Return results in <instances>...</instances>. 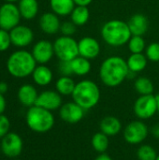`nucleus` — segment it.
Wrapping results in <instances>:
<instances>
[{
	"label": "nucleus",
	"instance_id": "11",
	"mask_svg": "<svg viewBox=\"0 0 159 160\" xmlns=\"http://www.w3.org/2000/svg\"><path fill=\"white\" fill-rule=\"evenodd\" d=\"M11 43L17 48H25L34 40L33 30L26 25L19 24L9 31Z\"/></svg>",
	"mask_w": 159,
	"mask_h": 160
},
{
	"label": "nucleus",
	"instance_id": "29",
	"mask_svg": "<svg viewBox=\"0 0 159 160\" xmlns=\"http://www.w3.org/2000/svg\"><path fill=\"white\" fill-rule=\"evenodd\" d=\"M127 46L131 53H142L146 49V42L142 36H132Z\"/></svg>",
	"mask_w": 159,
	"mask_h": 160
},
{
	"label": "nucleus",
	"instance_id": "6",
	"mask_svg": "<svg viewBox=\"0 0 159 160\" xmlns=\"http://www.w3.org/2000/svg\"><path fill=\"white\" fill-rule=\"evenodd\" d=\"M54 55L59 61H71L79 56L78 41L72 37L61 36L53 42Z\"/></svg>",
	"mask_w": 159,
	"mask_h": 160
},
{
	"label": "nucleus",
	"instance_id": "4",
	"mask_svg": "<svg viewBox=\"0 0 159 160\" xmlns=\"http://www.w3.org/2000/svg\"><path fill=\"white\" fill-rule=\"evenodd\" d=\"M99 86L91 80H82L76 83L71 95L72 100L85 111L96 107L100 100Z\"/></svg>",
	"mask_w": 159,
	"mask_h": 160
},
{
	"label": "nucleus",
	"instance_id": "35",
	"mask_svg": "<svg viewBox=\"0 0 159 160\" xmlns=\"http://www.w3.org/2000/svg\"><path fill=\"white\" fill-rule=\"evenodd\" d=\"M9 128L10 122L8 118L4 114H0V139H2L7 133H9Z\"/></svg>",
	"mask_w": 159,
	"mask_h": 160
},
{
	"label": "nucleus",
	"instance_id": "39",
	"mask_svg": "<svg viewBox=\"0 0 159 160\" xmlns=\"http://www.w3.org/2000/svg\"><path fill=\"white\" fill-rule=\"evenodd\" d=\"M8 90V85L6 82H0V94L4 95L7 92Z\"/></svg>",
	"mask_w": 159,
	"mask_h": 160
},
{
	"label": "nucleus",
	"instance_id": "43",
	"mask_svg": "<svg viewBox=\"0 0 159 160\" xmlns=\"http://www.w3.org/2000/svg\"><path fill=\"white\" fill-rule=\"evenodd\" d=\"M157 160H159V154L158 156H157Z\"/></svg>",
	"mask_w": 159,
	"mask_h": 160
},
{
	"label": "nucleus",
	"instance_id": "8",
	"mask_svg": "<svg viewBox=\"0 0 159 160\" xmlns=\"http://www.w3.org/2000/svg\"><path fill=\"white\" fill-rule=\"evenodd\" d=\"M149 133L148 127L142 120H135L130 122L124 129L123 136L125 141L129 144L142 143Z\"/></svg>",
	"mask_w": 159,
	"mask_h": 160
},
{
	"label": "nucleus",
	"instance_id": "17",
	"mask_svg": "<svg viewBox=\"0 0 159 160\" xmlns=\"http://www.w3.org/2000/svg\"><path fill=\"white\" fill-rule=\"evenodd\" d=\"M18 99L19 101L25 107H32L34 105H36L37 97H38V93L37 88L29 83H25L22 84L19 90H18V94H17Z\"/></svg>",
	"mask_w": 159,
	"mask_h": 160
},
{
	"label": "nucleus",
	"instance_id": "23",
	"mask_svg": "<svg viewBox=\"0 0 159 160\" xmlns=\"http://www.w3.org/2000/svg\"><path fill=\"white\" fill-rule=\"evenodd\" d=\"M148 59L143 53H131L127 59V64L129 71L139 73L144 70L147 67Z\"/></svg>",
	"mask_w": 159,
	"mask_h": 160
},
{
	"label": "nucleus",
	"instance_id": "19",
	"mask_svg": "<svg viewBox=\"0 0 159 160\" xmlns=\"http://www.w3.org/2000/svg\"><path fill=\"white\" fill-rule=\"evenodd\" d=\"M100 131L106 134L108 137L116 136L122 130V123L121 121L112 115L105 116L99 124Z\"/></svg>",
	"mask_w": 159,
	"mask_h": 160
},
{
	"label": "nucleus",
	"instance_id": "2",
	"mask_svg": "<svg viewBox=\"0 0 159 160\" xmlns=\"http://www.w3.org/2000/svg\"><path fill=\"white\" fill-rule=\"evenodd\" d=\"M102 39L112 47H122L128 43L132 37L131 31L127 22L122 20H110L101 27Z\"/></svg>",
	"mask_w": 159,
	"mask_h": 160
},
{
	"label": "nucleus",
	"instance_id": "38",
	"mask_svg": "<svg viewBox=\"0 0 159 160\" xmlns=\"http://www.w3.org/2000/svg\"><path fill=\"white\" fill-rule=\"evenodd\" d=\"M151 133L156 139H159V123L156 124L152 128H151Z\"/></svg>",
	"mask_w": 159,
	"mask_h": 160
},
{
	"label": "nucleus",
	"instance_id": "10",
	"mask_svg": "<svg viewBox=\"0 0 159 160\" xmlns=\"http://www.w3.org/2000/svg\"><path fill=\"white\" fill-rule=\"evenodd\" d=\"M1 152L7 158H14L21 155L23 142L20 135L14 132L7 133L1 139Z\"/></svg>",
	"mask_w": 159,
	"mask_h": 160
},
{
	"label": "nucleus",
	"instance_id": "25",
	"mask_svg": "<svg viewBox=\"0 0 159 160\" xmlns=\"http://www.w3.org/2000/svg\"><path fill=\"white\" fill-rule=\"evenodd\" d=\"M90 19V10L85 6H76L70 13V21L77 26H82Z\"/></svg>",
	"mask_w": 159,
	"mask_h": 160
},
{
	"label": "nucleus",
	"instance_id": "33",
	"mask_svg": "<svg viewBox=\"0 0 159 160\" xmlns=\"http://www.w3.org/2000/svg\"><path fill=\"white\" fill-rule=\"evenodd\" d=\"M77 31V25H75L71 21H66L61 23L60 32L62 33V36L67 37H72Z\"/></svg>",
	"mask_w": 159,
	"mask_h": 160
},
{
	"label": "nucleus",
	"instance_id": "21",
	"mask_svg": "<svg viewBox=\"0 0 159 160\" xmlns=\"http://www.w3.org/2000/svg\"><path fill=\"white\" fill-rule=\"evenodd\" d=\"M50 7L53 13L59 17L70 15L76 4L73 0H50Z\"/></svg>",
	"mask_w": 159,
	"mask_h": 160
},
{
	"label": "nucleus",
	"instance_id": "37",
	"mask_svg": "<svg viewBox=\"0 0 159 160\" xmlns=\"http://www.w3.org/2000/svg\"><path fill=\"white\" fill-rule=\"evenodd\" d=\"M76 4V6H85V7H88L92 2L93 0H73Z\"/></svg>",
	"mask_w": 159,
	"mask_h": 160
},
{
	"label": "nucleus",
	"instance_id": "18",
	"mask_svg": "<svg viewBox=\"0 0 159 160\" xmlns=\"http://www.w3.org/2000/svg\"><path fill=\"white\" fill-rule=\"evenodd\" d=\"M127 24L132 36H143L149 28L148 19L142 13H137L131 16L127 22Z\"/></svg>",
	"mask_w": 159,
	"mask_h": 160
},
{
	"label": "nucleus",
	"instance_id": "16",
	"mask_svg": "<svg viewBox=\"0 0 159 160\" xmlns=\"http://www.w3.org/2000/svg\"><path fill=\"white\" fill-rule=\"evenodd\" d=\"M41 31L47 35H54L60 31L61 22L59 16L52 11L43 13L38 21Z\"/></svg>",
	"mask_w": 159,
	"mask_h": 160
},
{
	"label": "nucleus",
	"instance_id": "44",
	"mask_svg": "<svg viewBox=\"0 0 159 160\" xmlns=\"http://www.w3.org/2000/svg\"><path fill=\"white\" fill-rule=\"evenodd\" d=\"M0 151H1V142H0Z\"/></svg>",
	"mask_w": 159,
	"mask_h": 160
},
{
	"label": "nucleus",
	"instance_id": "27",
	"mask_svg": "<svg viewBox=\"0 0 159 160\" xmlns=\"http://www.w3.org/2000/svg\"><path fill=\"white\" fill-rule=\"evenodd\" d=\"M91 144L96 152L99 154L106 153L110 144L109 137L106 134L102 133L101 131L97 132L91 139Z\"/></svg>",
	"mask_w": 159,
	"mask_h": 160
},
{
	"label": "nucleus",
	"instance_id": "30",
	"mask_svg": "<svg viewBox=\"0 0 159 160\" xmlns=\"http://www.w3.org/2000/svg\"><path fill=\"white\" fill-rule=\"evenodd\" d=\"M157 156L155 148L149 144H142L137 150V158L139 160H157Z\"/></svg>",
	"mask_w": 159,
	"mask_h": 160
},
{
	"label": "nucleus",
	"instance_id": "5",
	"mask_svg": "<svg viewBox=\"0 0 159 160\" xmlns=\"http://www.w3.org/2000/svg\"><path fill=\"white\" fill-rule=\"evenodd\" d=\"M26 124L28 128L37 133H47L54 126V116L51 111L34 105L26 112Z\"/></svg>",
	"mask_w": 159,
	"mask_h": 160
},
{
	"label": "nucleus",
	"instance_id": "28",
	"mask_svg": "<svg viewBox=\"0 0 159 160\" xmlns=\"http://www.w3.org/2000/svg\"><path fill=\"white\" fill-rule=\"evenodd\" d=\"M134 88L140 94V96L152 95L155 89L153 82L147 77L137 78L134 82Z\"/></svg>",
	"mask_w": 159,
	"mask_h": 160
},
{
	"label": "nucleus",
	"instance_id": "14",
	"mask_svg": "<svg viewBox=\"0 0 159 160\" xmlns=\"http://www.w3.org/2000/svg\"><path fill=\"white\" fill-rule=\"evenodd\" d=\"M36 105L51 112L59 110L63 105L62 96L57 91H53V90L43 91L40 94H38Z\"/></svg>",
	"mask_w": 159,
	"mask_h": 160
},
{
	"label": "nucleus",
	"instance_id": "41",
	"mask_svg": "<svg viewBox=\"0 0 159 160\" xmlns=\"http://www.w3.org/2000/svg\"><path fill=\"white\" fill-rule=\"evenodd\" d=\"M156 99H157V112L159 113V93L156 95Z\"/></svg>",
	"mask_w": 159,
	"mask_h": 160
},
{
	"label": "nucleus",
	"instance_id": "40",
	"mask_svg": "<svg viewBox=\"0 0 159 160\" xmlns=\"http://www.w3.org/2000/svg\"><path fill=\"white\" fill-rule=\"evenodd\" d=\"M95 160H113L109 155H107V154H105V153H103V154H99Z\"/></svg>",
	"mask_w": 159,
	"mask_h": 160
},
{
	"label": "nucleus",
	"instance_id": "12",
	"mask_svg": "<svg viewBox=\"0 0 159 160\" xmlns=\"http://www.w3.org/2000/svg\"><path fill=\"white\" fill-rule=\"evenodd\" d=\"M84 109L72 100L71 102H67L61 106L59 109V115L64 122L73 125L82 120L84 117Z\"/></svg>",
	"mask_w": 159,
	"mask_h": 160
},
{
	"label": "nucleus",
	"instance_id": "1",
	"mask_svg": "<svg viewBox=\"0 0 159 160\" xmlns=\"http://www.w3.org/2000/svg\"><path fill=\"white\" fill-rule=\"evenodd\" d=\"M129 74L127 60L118 55L106 58L100 65L98 75L101 82L111 88L122 84Z\"/></svg>",
	"mask_w": 159,
	"mask_h": 160
},
{
	"label": "nucleus",
	"instance_id": "7",
	"mask_svg": "<svg viewBox=\"0 0 159 160\" xmlns=\"http://www.w3.org/2000/svg\"><path fill=\"white\" fill-rule=\"evenodd\" d=\"M133 111L135 115L140 120H148L152 118L157 112V104L156 96L146 95L140 96L133 106Z\"/></svg>",
	"mask_w": 159,
	"mask_h": 160
},
{
	"label": "nucleus",
	"instance_id": "42",
	"mask_svg": "<svg viewBox=\"0 0 159 160\" xmlns=\"http://www.w3.org/2000/svg\"><path fill=\"white\" fill-rule=\"evenodd\" d=\"M6 2H10V3H15L17 1H20V0H5Z\"/></svg>",
	"mask_w": 159,
	"mask_h": 160
},
{
	"label": "nucleus",
	"instance_id": "34",
	"mask_svg": "<svg viewBox=\"0 0 159 160\" xmlns=\"http://www.w3.org/2000/svg\"><path fill=\"white\" fill-rule=\"evenodd\" d=\"M58 71L61 74V76H72V67H71V61H60L58 65Z\"/></svg>",
	"mask_w": 159,
	"mask_h": 160
},
{
	"label": "nucleus",
	"instance_id": "9",
	"mask_svg": "<svg viewBox=\"0 0 159 160\" xmlns=\"http://www.w3.org/2000/svg\"><path fill=\"white\" fill-rule=\"evenodd\" d=\"M22 16L18 6L6 2L0 7V28L10 31L20 24Z\"/></svg>",
	"mask_w": 159,
	"mask_h": 160
},
{
	"label": "nucleus",
	"instance_id": "26",
	"mask_svg": "<svg viewBox=\"0 0 159 160\" xmlns=\"http://www.w3.org/2000/svg\"><path fill=\"white\" fill-rule=\"evenodd\" d=\"M76 82L70 76H60L55 82V89L61 96H71Z\"/></svg>",
	"mask_w": 159,
	"mask_h": 160
},
{
	"label": "nucleus",
	"instance_id": "36",
	"mask_svg": "<svg viewBox=\"0 0 159 160\" xmlns=\"http://www.w3.org/2000/svg\"><path fill=\"white\" fill-rule=\"evenodd\" d=\"M6 106H7V102L4 98V95L0 94V114H3V112H5Z\"/></svg>",
	"mask_w": 159,
	"mask_h": 160
},
{
	"label": "nucleus",
	"instance_id": "3",
	"mask_svg": "<svg viewBox=\"0 0 159 160\" xmlns=\"http://www.w3.org/2000/svg\"><path fill=\"white\" fill-rule=\"evenodd\" d=\"M37 64L32 52L26 50H18L8 56L7 69L12 77L23 79L32 75Z\"/></svg>",
	"mask_w": 159,
	"mask_h": 160
},
{
	"label": "nucleus",
	"instance_id": "31",
	"mask_svg": "<svg viewBox=\"0 0 159 160\" xmlns=\"http://www.w3.org/2000/svg\"><path fill=\"white\" fill-rule=\"evenodd\" d=\"M145 55L148 61L153 63L159 62V42H152L145 49Z\"/></svg>",
	"mask_w": 159,
	"mask_h": 160
},
{
	"label": "nucleus",
	"instance_id": "22",
	"mask_svg": "<svg viewBox=\"0 0 159 160\" xmlns=\"http://www.w3.org/2000/svg\"><path fill=\"white\" fill-rule=\"evenodd\" d=\"M18 8L22 18L25 20L34 19L37 15L39 9L37 0H20Z\"/></svg>",
	"mask_w": 159,
	"mask_h": 160
},
{
	"label": "nucleus",
	"instance_id": "24",
	"mask_svg": "<svg viewBox=\"0 0 159 160\" xmlns=\"http://www.w3.org/2000/svg\"><path fill=\"white\" fill-rule=\"evenodd\" d=\"M71 67H72L73 75H77L79 77L86 76L87 74H89V72L92 69L91 61L81 55L71 60Z\"/></svg>",
	"mask_w": 159,
	"mask_h": 160
},
{
	"label": "nucleus",
	"instance_id": "32",
	"mask_svg": "<svg viewBox=\"0 0 159 160\" xmlns=\"http://www.w3.org/2000/svg\"><path fill=\"white\" fill-rule=\"evenodd\" d=\"M10 45H12V43L9 31L0 28V52H6L9 49Z\"/></svg>",
	"mask_w": 159,
	"mask_h": 160
},
{
	"label": "nucleus",
	"instance_id": "15",
	"mask_svg": "<svg viewBox=\"0 0 159 160\" xmlns=\"http://www.w3.org/2000/svg\"><path fill=\"white\" fill-rule=\"evenodd\" d=\"M79 55L89 60L97 58L100 53V44L93 37H84L78 41Z\"/></svg>",
	"mask_w": 159,
	"mask_h": 160
},
{
	"label": "nucleus",
	"instance_id": "13",
	"mask_svg": "<svg viewBox=\"0 0 159 160\" xmlns=\"http://www.w3.org/2000/svg\"><path fill=\"white\" fill-rule=\"evenodd\" d=\"M31 52L37 64L46 65L52 59L54 55L53 43L46 39L38 40L33 46Z\"/></svg>",
	"mask_w": 159,
	"mask_h": 160
},
{
	"label": "nucleus",
	"instance_id": "20",
	"mask_svg": "<svg viewBox=\"0 0 159 160\" xmlns=\"http://www.w3.org/2000/svg\"><path fill=\"white\" fill-rule=\"evenodd\" d=\"M32 78L37 85L47 86L52 82L53 74L52 69L46 65H38L34 69L32 73Z\"/></svg>",
	"mask_w": 159,
	"mask_h": 160
}]
</instances>
